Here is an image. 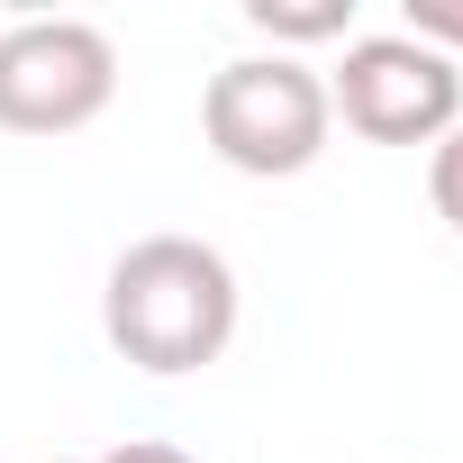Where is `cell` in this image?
Masks as SVG:
<instances>
[{"instance_id": "6da1fadb", "label": "cell", "mask_w": 463, "mask_h": 463, "mask_svg": "<svg viewBox=\"0 0 463 463\" xmlns=\"http://www.w3.org/2000/svg\"><path fill=\"white\" fill-rule=\"evenodd\" d=\"M100 336L118 364H137L155 382L209 373L237 345V264L209 237H182V227L118 246V264L100 282Z\"/></svg>"}, {"instance_id": "7a4b0ae2", "label": "cell", "mask_w": 463, "mask_h": 463, "mask_svg": "<svg viewBox=\"0 0 463 463\" xmlns=\"http://www.w3.org/2000/svg\"><path fill=\"white\" fill-rule=\"evenodd\" d=\"M200 137L227 173L246 182H291L327 155L336 109H327V73L300 55H227L200 91Z\"/></svg>"}, {"instance_id": "3957f363", "label": "cell", "mask_w": 463, "mask_h": 463, "mask_svg": "<svg viewBox=\"0 0 463 463\" xmlns=\"http://www.w3.org/2000/svg\"><path fill=\"white\" fill-rule=\"evenodd\" d=\"M118 100V46L91 19H19L0 28V128L73 137Z\"/></svg>"}, {"instance_id": "277c9868", "label": "cell", "mask_w": 463, "mask_h": 463, "mask_svg": "<svg viewBox=\"0 0 463 463\" xmlns=\"http://www.w3.org/2000/svg\"><path fill=\"white\" fill-rule=\"evenodd\" d=\"M327 109L373 146H436L463 118V64H445L436 46H418L400 28L345 37V55L327 73Z\"/></svg>"}, {"instance_id": "5b68a950", "label": "cell", "mask_w": 463, "mask_h": 463, "mask_svg": "<svg viewBox=\"0 0 463 463\" xmlns=\"http://www.w3.org/2000/svg\"><path fill=\"white\" fill-rule=\"evenodd\" d=\"M246 28L273 37V55L345 46V37H354V0H246Z\"/></svg>"}, {"instance_id": "8992f818", "label": "cell", "mask_w": 463, "mask_h": 463, "mask_svg": "<svg viewBox=\"0 0 463 463\" xmlns=\"http://www.w3.org/2000/svg\"><path fill=\"white\" fill-rule=\"evenodd\" d=\"M427 200H436V218L463 237V118H454V128L427 146Z\"/></svg>"}, {"instance_id": "52a82bcc", "label": "cell", "mask_w": 463, "mask_h": 463, "mask_svg": "<svg viewBox=\"0 0 463 463\" xmlns=\"http://www.w3.org/2000/svg\"><path fill=\"white\" fill-rule=\"evenodd\" d=\"M400 37H418L445 64H463V0H400Z\"/></svg>"}, {"instance_id": "ba28073f", "label": "cell", "mask_w": 463, "mask_h": 463, "mask_svg": "<svg viewBox=\"0 0 463 463\" xmlns=\"http://www.w3.org/2000/svg\"><path fill=\"white\" fill-rule=\"evenodd\" d=\"M82 463H200V454H182V445H164V436H128V445H100V454H82Z\"/></svg>"}]
</instances>
